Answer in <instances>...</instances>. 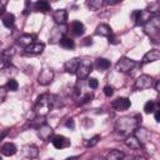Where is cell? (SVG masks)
Instances as JSON below:
<instances>
[{
	"label": "cell",
	"mask_w": 160,
	"mask_h": 160,
	"mask_svg": "<svg viewBox=\"0 0 160 160\" xmlns=\"http://www.w3.org/2000/svg\"><path fill=\"white\" fill-rule=\"evenodd\" d=\"M34 10L35 11H39V12H46L50 10V4L48 1H44V0H39L34 4Z\"/></svg>",
	"instance_id": "d4e9b609"
},
{
	"label": "cell",
	"mask_w": 160,
	"mask_h": 160,
	"mask_svg": "<svg viewBox=\"0 0 160 160\" xmlns=\"http://www.w3.org/2000/svg\"><path fill=\"white\" fill-rule=\"evenodd\" d=\"M21 154L26 159H36L39 156V148L34 144H28V145L22 146Z\"/></svg>",
	"instance_id": "8fae6325"
},
{
	"label": "cell",
	"mask_w": 160,
	"mask_h": 160,
	"mask_svg": "<svg viewBox=\"0 0 160 160\" xmlns=\"http://www.w3.org/2000/svg\"><path fill=\"white\" fill-rule=\"evenodd\" d=\"M9 66H10L9 61H6V60H4V59H0V71H2V70H5V69H8Z\"/></svg>",
	"instance_id": "8d00e7d4"
},
{
	"label": "cell",
	"mask_w": 160,
	"mask_h": 160,
	"mask_svg": "<svg viewBox=\"0 0 160 160\" xmlns=\"http://www.w3.org/2000/svg\"><path fill=\"white\" fill-rule=\"evenodd\" d=\"M110 61L108 60V59H104V58H99L98 60H96V68L99 69V70H101V71H105V70H108L109 68H110Z\"/></svg>",
	"instance_id": "484cf974"
},
{
	"label": "cell",
	"mask_w": 160,
	"mask_h": 160,
	"mask_svg": "<svg viewBox=\"0 0 160 160\" xmlns=\"http://www.w3.org/2000/svg\"><path fill=\"white\" fill-rule=\"evenodd\" d=\"M131 160H148L145 156H141V155H136V156H134Z\"/></svg>",
	"instance_id": "b9f144b4"
},
{
	"label": "cell",
	"mask_w": 160,
	"mask_h": 160,
	"mask_svg": "<svg viewBox=\"0 0 160 160\" xmlns=\"http://www.w3.org/2000/svg\"><path fill=\"white\" fill-rule=\"evenodd\" d=\"M112 108L115 109V110H118V111H124V110H128L129 108H130V105H131V102H130V100L128 99V98H118V99H115L114 101H112Z\"/></svg>",
	"instance_id": "7c38bea8"
},
{
	"label": "cell",
	"mask_w": 160,
	"mask_h": 160,
	"mask_svg": "<svg viewBox=\"0 0 160 160\" xmlns=\"http://www.w3.org/2000/svg\"><path fill=\"white\" fill-rule=\"evenodd\" d=\"M131 16H132V19L135 20V24H136V25H144L152 15H151L148 10H135Z\"/></svg>",
	"instance_id": "30bf717a"
},
{
	"label": "cell",
	"mask_w": 160,
	"mask_h": 160,
	"mask_svg": "<svg viewBox=\"0 0 160 160\" xmlns=\"http://www.w3.org/2000/svg\"><path fill=\"white\" fill-rule=\"evenodd\" d=\"M52 19L56 22V25H65L68 20V11L65 9H58L52 12Z\"/></svg>",
	"instance_id": "4fadbf2b"
},
{
	"label": "cell",
	"mask_w": 160,
	"mask_h": 160,
	"mask_svg": "<svg viewBox=\"0 0 160 160\" xmlns=\"http://www.w3.org/2000/svg\"><path fill=\"white\" fill-rule=\"evenodd\" d=\"M70 31H71V34H72L74 36H80V35L84 34L85 26H84V24H82L81 21L75 20V21H72V22L70 24Z\"/></svg>",
	"instance_id": "ac0fdd59"
},
{
	"label": "cell",
	"mask_w": 160,
	"mask_h": 160,
	"mask_svg": "<svg viewBox=\"0 0 160 160\" xmlns=\"http://www.w3.org/2000/svg\"><path fill=\"white\" fill-rule=\"evenodd\" d=\"M135 65H136V61L135 60H132V59H130V58H128V56H122V58H120L119 59V61L116 62V65H115V69L119 71V72H129V71H131L134 68H135Z\"/></svg>",
	"instance_id": "277c9868"
},
{
	"label": "cell",
	"mask_w": 160,
	"mask_h": 160,
	"mask_svg": "<svg viewBox=\"0 0 160 160\" xmlns=\"http://www.w3.org/2000/svg\"><path fill=\"white\" fill-rule=\"evenodd\" d=\"M158 108H159V106H158L152 100H149V101H146L145 105H144V111H145L146 114H150V112H154Z\"/></svg>",
	"instance_id": "f1b7e54d"
},
{
	"label": "cell",
	"mask_w": 160,
	"mask_h": 160,
	"mask_svg": "<svg viewBox=\"0 0 160 160\" xmlns=\"http://www.w3.org/2000/svg\"><path fill=\"white\" fill-rule=\"evenodd\" d=\"M51 142H52L54 148H56V149H64V148L70 146V140L62 135H55L52 138Z\"/></svg>",
	"instance_id": "5bb4252c"
},
{
	"label": "cell",
	"mask_w": 160,
	"mask_h": 160,
	"mask_svg": "<svg viewBox=\"0 0 160 160\" xmlns=\"http://www.w3.org/2000/svg\"><path fill=\"white\" fill-rule=\"evenodd\" d=\"M34 39H35V36L31 35V34H22V35H20V36L18 38V41H16V42H18L19 46L26 49L29 45H31V44L34 42Z\"/></svg>",
	"instance_id": "2e32d148"
},
{
	"label": "cell",
	"mask_w": 160,
	"mask_h": 160,
	"mask_svg": "<svg viewBox=\"0 0 160 160\" xmlns=\"http://www.w3.org/2000/svg\"><path fill=\"white\" fill-rule=\"evenodd\" d=\"M65 126H66V128H69V129H74V128H75L74 119H68V121L65 122Z\"/></svg>",
	"instance_id": "74e56055"
},
{
	"label": "cell",
	"mask_w": 160,
	"mask_h": 160,
	"mask_svg": "<svg viewBox=\"0 0 160 160\" xmlns=\"http://www.w3.org/2000/svg\"><path fill=\"white\" fill-rule=\"evenodd\" d=\"M89 86L91 88V89H96L98 88V85H99V82H98V80L95 79V78H91V79H89Z\"/></svg>",
	"instance_id": "d590c367"
},
{
	"label": "cell",
	"mask_w": 160,
	"mask_h": 160,
	"mask_svg": "<svg viewBox=\"0 0 160 160\" xmlns=\"http://www.w3.org/2000/svg\"><path fill=\"white\" fill-rule=\"evenodd\" d=\"M118 2H119V0H105L104 1V4H108V5H115Z\"/></svg>",
	"instance_id": "f35d334b"
},
{
	"label": "cell",
	"mask_w": 160,
	"mask_h": 160,
	"mask_svg": "<svg viewBox=\"0 0 160 160\" xmlns=\"http://www.w3.org/2000/svg\"><path fill=\"white\" fill-rule=\"evenodd\" d=\"M91 99H92V94H90V92H88V94H85L81 99H80V101H79V104L80 105H82V104H86V102H89V101H91Z\"/></svg>",
	"instance_id": "d6a6232c"
},
{
	"label": "cell",
	"mask_w": 160,
	"mask_h": 160,
	"mask_svg": "<svg viewBox=\"0 0 160 160\" xmlns=\"http://www.w3.org/2000/svg\"><path fill=\"white\" fill-rule=\"evenodd\" d=\"M1 20H2L4 26H6L8 29H11V28L14 26V24H15V16H14L11 12H5V14L2 15Z\"/></svg>",
	"instance_id": "cb8c5ba5"
},
{
	"label": "cell",
	"mask_w": 160,
	"mask_h": 160,
	"mask_svg": "<svg viewBox=\"0 0 160 160\" xmlns=\"http://www.w3.org/2000/svg\"><path fill=\"white\" fill-rule=\"evenodd\" d=\"M60 46L61 48H64V49H68V50H71V49H74V46H75V42H74V40L72 39H70V38H62L61 40H60Z\"/></svg>",
	"instance_id": "4316f807"
},
{
	"label": "cell",
	"mask_w": 160,
	"mask_h": 160,
	"mask_svg": "<svg viewBox=\"0 0 160 160\" xmlns=\"http://www.w3.org/2000/svg\"><path fill=\"white\" fill-rule=\"evenodd\" d=\"M44 49H45V44L44 42H35L34 41L31 45H29L25 49V51L28 54H31V55H39V54H41L44 51Z\"/></svg>",
	"instance_id": "e0dca14e"
},
{
	"label": "cell",
	"mask_w": 160,
	"mask_h": 160,
	"mask_svg": "<svg viewBox=\"0 0 160 160\" xmlns=\"http://www.w3.org/2000/svg\"><path fill=\"white\" fill-rule=\"evenodd\" d=\"M95 32L98 35H100V36H106V38H109L110 35H112V30H111V28L108 24H100V25H98Z\"/></svg>",
	"instance_id": "7402d4cb"
},
{
	"label": "cell",
	"mask_w": 160,
	"mask_h": 160,
	"mask_svg": "<svg viewBox=\"0 0 160 160\" xmlns=\"http://www.w3.org/2000/svg\"><path fill=\"white\" fill-rule=\"evenodd\" d=\"M85 40H86V41H85V42H84V44H85V45H89V44H90V45H91V44H92V41H91V38H86V39H85Z\"/></svg>",
	"instance_id": "ee69618b"
},
{
	"label": "cell",
	"mask_w": 160,
	"mask_h": 160,
	"mask_svg": "<svg viewBox=\"0 0 160 160\" xmlns=\"http://www.w3.org/2000/svg\"><path fill=\"white\" fill-rule=\"evenodd\" d=\"M86 5H88V8L90 10L96 11V10H99L104 5V0H90V1L86 2Z\"/></svg>",
	"instance_id": "83f0119b"
},
{
	"label": "cell",
	"mask_w": 160,
	"mask_h": 160,
	"mask_svg": "<svg viewBox=\"0 0 160 160\" xmlns=\"http://www.w3.org/2000/svg\"><path fill=\"white\" fill-rule=\"evenodd\" d=\"M90 160H105V159H102L101 156H94V158H91Z\"/></svg>",
	"instance_id": "f6af8a7d"
},
{
	"label": "cell",
	"mask_w": 160,
	"mask_h": 160,
	"mask_svg": "<svg viewBox=\"0 0 160 160\" xmlns=\"http://www.w3.org/2000/svg\"><path fill=\"white\" fill-rule=\"evenodd\" d=\"M99 140H100V135H95V136H92L91 139H89V140L85 142V145H86L88 148H92V146H95V145L99 142Z\"/></svg>",
	"instance_id": "1f68e13d"
},
{
	"label": "cell",
	"mask_w": 160,
	"mask_h": 160,
	"mask_svg": "<svg viewBox=\"0 0 160 160\" xmlns=\"http://www.w3.org/2000/svg\"><path fill=\"white\" fill-rule=\"evenodd\" d=\"M104 94H105V96H108V98L112 96V94H114V88L110 86V85H106V86L104 88Z\"/></svg>",
	"instance_id": "836d02e7"
},
{
	"label": "cell",
	"mask_w": 160,
	"mask_h": 160,
	"mask_svg": "<svg viewBox=\"0 0 160 160\" xmlns=\"http://www.w3.org/2000/svg\"><path fill=\"white\" fill-rule=\"evenodd\" d=\"M6 5H8V1H0V11H2Z\"/></svg>",
	"instance_id": "7bdbcfd3"
},
{
	"label": "cell",
	"mask_w": 160,
	"mask_h": 160,
	"mask_svg": "<svg viewBox=\"0 0 160 160\" xmlns=\"http://www.w3.org/2000/svg\"><path fill=\"white\" fill-rule=\"evenodd\" d=\"M154 84H155L154 78H152V76H150V75H146V74L140 75V76L135 80V88H136L138 90L150 89V88H152V86H154Z\"/></svg>",
	"instance_id": "52a82bcc"
},
{
	"label": "cell",
	"mask_w": 160,
	"mask_h": 160,
	"mask_svg": "<svg viewBox=\"0 0 160 160\" xmlns=\"http://www.w3.org/2000/svg\"><path fill=\"white\" fill-rule=\"evenodd\" d=\"M14 55H15V49H14V48H9V49H6V50H4V51L1 52V59L9 61Z\"/></svg>",
	"instance_id": "f546056e"
},
{
	"label": "cell",
	"mask_w": 160,
	"mask_h": 160,
	"mask_svg": "<svg viewBox=\"0 0 160 160\" xmlns=\"http://www.w3.org/2000/svg\"><path fill=\"white\" fill-rule=\"evenodd\" d=\"M144 32L154 41V42H158V39H159V30H160V18L156 15H152L144 25Z\"/></svg>",
	"instance_id": "3957f363"
},
{
	"label": "cell",
	"mask_w": 160,
	"mask_h": 160,
	"mask_svg": "<svg viewBox=\"0 0 160 160\" xmlns=\"http://www.w3.org/2000/svg\"><path fill=\"white\" fill-rule=\"evenodd\" d=\"M54 70L49 66H44L41 69V71L39 72V76H38V82L42 86L45 85H49L52 80H54Z\"/></svg>",
	"instance_id": "8992f818"
},
{
	"label": "cell",
	"mask_w": 160,
	"mask_h": 160,
	"mask_svg": "<svg viewBox=\"0 0 160 160\" xmlns=\"http://www.w3.org/2000/svg\"><path fill=\"white\" fill-rule=\"evenodd\" d=\"M36 134H38V136L40 138V140L48 141V140L50 139V136L54 134V130H52V128H51L49 124L44 122L42 125H40V126L36 129Z\"/></svg>",
	"instance_id": "9c48e42d"
},
{
	"label": "cell",
	"mask_w": 160,
	"mask_h": 160,
	"mask_svg": "<svg viewBox=\"0 0 160 160\" xmlns=\"http://www.w3.org/2000/svg\"><path fill=\"white\" fill-rule=\"evenodd\" d=\"M5 89H6V90H10V91H16V90L19 89V84H18L16 80L9 79L8 82H6V85H5Z\"/></svg>",
	"instance_id": "4dcf8cb0"
},
{
	"label": "cell",
	"mask_w": 160,
	"mask_h": 160,
	"mask_svg": "<svg viewBox=\"0 0 160 160\" xmlns=\"http://www.w3.org/2000/svg\"><path fill=\"white\" fill-rule=\"evenodd\" d=\"M141 121V115L135 116H121L115 122V130L122 135H131L139 128Z\"/></svg>",
	"instance_id": "6da1fadb"
},
{
	"label": "cell",
	"mask_w": 160,
	"mask_h": 160,
	"mask_svg": "<svg viewBox=\"0 0 160 160\" xmlns=\"http://www.w3.org/2000/svg\"><path fill=\"white\" fill-rule=\"evenodd\" d=\"M0 160H2V159H1V156H0Z\"/></svg>",
	"instance_id": "bcb514c9"
},
{
	"label": "cell",
	"mask_w": 160,
	"mask_h": 160,
	"mask_svg": "<svg viewBox=\"0 0 160 160\" xmlns=\"http://www.w3.org/2000/svg\"><path fill=\"white\" fill-rule=\"evenodd\" d=\"M54 108H55V95L42 94L38 98L35 102L34 112L36 114L38 118H45Z\"/></svg>",
	"instance_id": "7a4b0ae2"
},
{
	"label": "cell",
	"mask_w": 160,
	"mask_h": 160,
	"mask_svg": "<svg viewBox=\"0 0 160 160\" xmlns=\"http://www.w3.org/2000/svg\"><path fill=\"white\" fill-rule=\"evenodd\" d=\"M91 69H92V64H91V61H90L89 59H82V60H80L79 66H78L75 74H76V76L81 80V79H85V78L90 74Z\"/></svg>",
	"instance_id": "5b68a950"
},
{
	"label": "cell",
	"mask_w": 160,
	"mask_h": 160,
	"mask_svg": "<svg viewBox=\"0 0 160 160\" xmlns=\"http://www.w3.org/2000/svg\"><path fill=\"white\" fill-rule=\"evenodd\" d=\"M108 39H109V42H111V44H118V41H116V38H115L114 35H110Z\"/></svg>",
	"instance_id": "60d3db41"
},
{
	"label": "cell",
	"mask_w": 160,
	"mask_h": 160,
	"mask_svg": "<svg viewBox=\"0 0 160 160\" xmlns=\"http://www.w3.org/2000/svg\"><path fill=\"white\" fill-rule=\"evenodd\" d=\"M79 62H80V59L79 58H72L70 60H66L64 62V69L66 72H70V74H74L79 66Z\"/></svg>",
	"instance_id": "d6986e66"
},
{
	"label": "cell",
	"mask_w": 160,
	"mask_h": 160,
	"mask_svg": "<svg viewBox=\"0 0 160 160\" xmlns=\"http://www.w3.org/2000/svg\"><path fill=\"white\" fill-rule=\"evenodd\" d=\"M154 112H155V120L159 122V121H160V110H159V108H158Z\"/></svg>",
	"instance_id": "ab89813d"
},
{
	"label": "cell",
	"mask_w": 160,
	"mask_h": 160,
	"mask_svg": "<svg viewBox=\"0 0 160 160\" xmlns=\"http://www.w3.org/2000/svg\"><path fill=\"white\" fill-rule=\"evenodd\" d=\"M0 151H1V154L5 155V156H12V155L16 154L18 149H16L15 144H12V142H5V144H2Z\"/></svg>",
	"instance_id": "44dd1931"
},
{
	"label": "cell",
	"mask_w": 160,
	"mask_h": 160,
	"mask_svg": "<svg viewBox=\"0 0 160 160\" xmlns=\"http://www.w3.org/2000/svg\"><path fill=\"white\" fill-rule=\"evenodd\" d=\"M124 158H125V154L122 151L114 149V150H110L108 152L105 160H124Z\"/></svg>",
	"instance_id": "603a6c76"
},
{
	"label": "cell",
	"mask_w": 160,
	"mask_h": 160,
	"mask_svg": "<svg viewBox=\"0 0 160 160\" xmlns=\"http://www.w3.org/2000/svg\"><path fill=\"white\" fill-rule=\"evenodd\" d=\"M6 95H8V90H6L5 88L0 86V102L6 99Z\"/></svg>",
	"instance_id": "e575fe53"
},
{
	"label": "cell",
	"mask_w": 160,
	"mask_h": 160,
	"mask_svg": "<svg viewBox=\"0 0 160 160\" xmlns=\"http://www.w3.org/2000/svg\"><path fill=\"white\" fill-rule=\"evenodd\" d=\"M65 32H66V28H65L64 25H56V26H54L52 30L50 31L49 41H50L51 44L60 42V40H61L62 38H65V36H64Z\"/></svg>",
	"instance_id": "ba28073f"
},
{
	"label": "cell",
	"mask_w": 160,
	"mask_h": 160,
	"mask_svg": "<svg viewBox=\"0 0 160 160\" xmlns=\"http://www.w3.org/2000/svg\"><path fill=\"white\" fill-rule=\"evenodd\" d=\"M125 145H126L128 148H130L131 150H139V149L142 146L134 134L126 136V139H125Z\"/></svg>",
	"instance_id": "ffe728a7"
},
{
	"label": "cell",
	"mask_w": 160,
	"mask_h": 160,
	"mask_svg": "<svg viewBox=\"0 0 160 160\" xmlns=\"http://www.w3.org/2000/svg\"><path fill=\"white\" fill-rule=\"evenodd\" d=\"M160 58V52L158 49H152L150 51H148L144 56H142V60H141V64H148V62H154V61H158Z\"/></svg>",
	"instance_id": "9a60e30c"
}]
</instances>
